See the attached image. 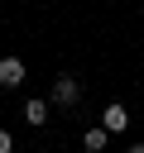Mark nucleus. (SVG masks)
Returning a JSON list of instances; mask_svg holds the SVG:
<instances>
[{
    "mask_svg": "<svg viewBox=\"0 0 144 153\" xmlns=\"http://www.w3.org/2000/svg\"><path fill=\"white\" fill-rule=\"evenodd\" d=\"M77 100H82V81H77L72 72L53 76V105H77Z\"/></svg>",
    "mask_w": 144,
    "mask_h": 153,
    "instance_id": "f257e3e1",
    "label": "nucleus"
},
{
    "mask_svg": "<svg viewBox=\"0 0 144 153\" xmlns=\"http://www.w3.org/2000/svg\"><path fill=\"white\" fill-rule=\"evenodd\" d=\"M101 124H106L110 134H125V129H130V110L115 100V105H106V110H101Z\"/></svg>",
    "mask_w": 144,
    "mask_h": 153,
    "instance_id": "f03ea898",
    "label": "nucleus"
},
{
    "mask_svg": "<svg viewBox=\"0 0 144 153\" xmlns=\"http://www.w3.org/2000/svg\"><path fill=\"white\" fill-rule=\"evenodd\" d=\"M24 81V62L19 57H0V86H19Z\"/></svg>",
    "mask_w": 144,
    "mask_h": 153,
    "instance_id": "7ed1b4c3",
    "label": "nucleus"
},
{
    "mask_svg": "<svg viewBox=\"0 0 144 153\" xmlns=\"http://www.w3.org/2000/svg\"><path fill=\"white\" fill-rule=\"evenodd\" d=\"M106 139H110V129H106V124H96V129H86V134H82V148H86V153H101V148H106Z\"/></svg>",
    "mask_w": 144,
    "mask_h": 153,
    "instance_id": "20e7f679",
    "label": "nucleus"
},
{
    "mask_svg": "<svg viewBox=\"0 0 144 153\" xmlns=\"http://www.w3.org/2000/svg\"><path fill=\"white\" fill-rule=\"evenodd\" d=\"M48 105H53V100H24V120H29V124H43V120H48Z\"/></svg>",
    "mask_w": 144,
    "mask_h": 153,
    "instance_id": "39448f33",
    "label": "nucleus"
},
{
    "mask_svg": "<svg viewBox=\"0 0 144 153\" xmlns=\"http://www.w3.org/2000/svg\"><path fill=\"white\" fill-rule=\"evenodd\" d=\"M0 153H14V134L10 129H0Z\"/></svg>",
    "mask_w": 144,
    "mask_h": 153,
    "instance_id": "423d86ee",
    "label": "nucleus"
},
{
    "mask_svg": "<svg viewBox=\"0 0 144 153\" xmlns=\"http://www.w3.org/2000/svg\"><path fill=\"white\" fill-rule=\"evenodd\" d=\"M125 153H144V143H130V148H125Z\"/></svg>",
    "mask_w": 144,
    "mask_h": 153,
    "instance_id": "0eeeda50",
    "label": "nucleus"
}]
</instances>
